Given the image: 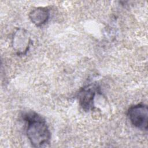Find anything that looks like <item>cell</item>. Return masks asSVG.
<instances>
[{
    "label": "cell",
    "mask_w": 148,
    "mask_h": 148,
    "mask_svg": "<svg viewBox=\"0 0 148 148\" xmlns=\"http://www.w3.org/2000/svg\"><path fill=\"white\" fill-rule=\"evenodd\" d=\"M27 122L26 135L34 147H46L49 145L51 133L46 121L35 113H28L24 116Z\"/></svg>",
    "instance_id": "cell-1"
},
{
    "label": "cell",
    "mask_w": 148,
    "mask_h": 148,
    "mask_svg": "<svg viewBox=\"0 0 148 148\" xmlns=\"http://www.w3.org/2000/svg\"><path fill=\"white\" fill-rule=\"evenodd\" d=\"M127 116L131 124L136 128L141 130H147L148 109L146 105L139 103L130 107Z\"/></svg>",
    "instance_id": "cell-2"
},
{
    "label": "cell",
    "mask_w": 148,
    "mask_h": 148,
    "mask_svg": "<svg viewBox=\"0 0 148 148\" xmlns=\"http://www.w3.org/2000/svg\"><path fill=\"white\" fill-rule=\"evenodd\" d=\"M12 47L18 56H23L28 51L31 39L29 33L24 28H17L12 37Z\"/></svg>",
    "instance_id": "cell-3"
},
{
    "label": "cell",
    "mask_w": 148,
    "mask_h": 148,
    "mask_svg": "<svg viewBox=\"0 0 148 148\" xmlns=\"http://www.w3.org/2000/svg\"><path fill=\"white\" fill-rule=\"evenodd\" d=\"M97 87L94 84H90L82 88L78 93V100L80 105L86 111L94 108V97Z\"/></svg>",
    "instance_id": "cell-4"
},
{
    "label": "cell",
    "mask_w": 148,
    "mask_h": 148,
    "mask_svg": "<svg viewBox=\"0 0 148 148\" xmlns=\"http://www.w3.org/2000/svg\"><path fill=\"white\" fill-rule=\"evenodd\" d=\"M50 17V10L47 8L38 7L32 9L29 13L31 21L37 27L45 24Z\"/></svg>",
    "instance_id": "cell-5"
}]
</instances>
